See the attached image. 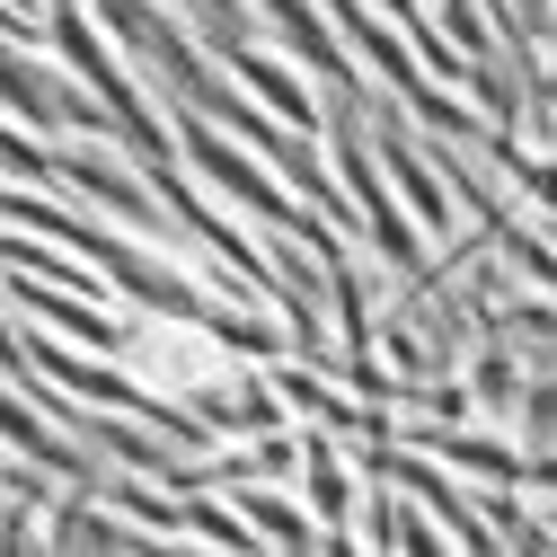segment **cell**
Wrapping results in <instances>:
<instances>
[{"label":"cell","mask_w":557,"mask_h":557,"mask_svg":"<svg viewBox=\"0 0 557 557\" xmlns=\"http://www.w3.org/2000/svg\"><path fill=\"white\" fill-rule=\"evenodd\" d=\"M53 513H62V522H45V531H36V548H151V531H124V522H107L89 486H81V496H62Z\"/></svg>","instance_id":"obj_11"},{"label":"cell","mask_w":557,"mask_h":557,"mask_svg":"<svg viewBox=\"0 0 557 557\" xmlns=\"http://www.w3.org/2000/svg\"><path fill=\"white\" fill-rule=\"evenodd\" d=\"M18 274V265H10ZM10 301L27 310V319H45L53 336H72V345H89V355H115V319L107 310H89V293H72V284H45V274H18V284H10Z\"/></svg>","instance_id":"obj_9"},{"label":"cell","mask_w":557,"mask_h":557,"mask_svg":"<svg viewBox=\"0 0 557 557\" xmlns=\"http://www.w3.org/2000/svg\"><path fill=\"white\" fill-rule=\"evenodd\" d=\"M522 381H531V363L513 355V345H496V336H486V355H469V407L478 416H513V398H522Z\"/></svg>","instance_id":"obj_13"},{"label":"cell","mask_w":557,"mask_h":557,"mask_svg":"<svg viewBox=\"0 0 557 557\" xmlns=\"http://www.w3.org/2000/svg\"><path fill=\"white\" fill-rule=\"evenodd\" d=\"M186 398V416L203 434H265V425H284V398H274V381H248V372H203V381H186L177 389Z\"/></svg>","instance_id":"obj_6"},{"label":"cell","mask_w":557,"mask_h":557,"mask_svg":"<svg viewBox=\"0 0 557 557\" xmlns=\"http://www.w3.org/2000/svg\"><path fill=\"white\" fill-rule=\"evenodd\" d=\"M327 177L345 186V203H355V231H372V257L398 274L425 265V239H416L407 203L389 195V177L372 169V115H363V89H327Z\"/></svg>","instance_id":"obj_2"},{"label":"cell","mask_w":557,"mask_h":557,"mask_svg":"<svg viewBox=\"0 0 557 557\" xmlns=\"http://www.w3.org/2000/svg\"><path fill=\"white\" fill-rule=\"evenodd\" d=\"M0 443H18V451H27L45 478H62V486H98V478H107V460H98L89 443H72L45 407H18V389H0Z\"/></svg>","instance_id":"obj_7"},{"label":"cell","mask_w":557,"mask_h":557,"mask_svg":"<svg viewBox=\"0 0 557 557\" xmlns=\"http://www.w3.org/2000/svg\"><path fill=\"white\" fill-rule=\"evenodd\" d=\"M231 505L239 513H257L248 531L265 540V548H319V531L301 522V505L284 496V478H248V486H231Z\"/></svg>","instance_id":"obj_12"},{"label":"cell","mask_w":557,"mask_h":557,"mask_svg":"<svg viewBox=\"0 0 557 557\" xmlns=\"http://www.w3.org/2000/svg\"><path fill=\"white\" fill-rule=\"evenodd\" d=\"M45 10H53V0H45Z\"/></svg>","instance_id":"obj_16"},{"label":"cell","mask_w":557,"mask_h":557,"mask_svg":"<svg viewBox=\"0 0 557 557\" xmlns=\"http://www.w3.org/2000/svg\"><path fill=\"white\" fill-rule=\"evenodd\" d=\"M115 355H124L133 372H151V389H186V381H203V372H222L231 345L203 327V319L151 310V327H124V336H115Z\"/></svg>","instance_id":"obj_4"},{"label":"cell","mask_w":557,"mask_h":557,"mask_svg":"<svg viewBox=\"0 0 557 557\" xmlns=\"http://www.w3.org/2000/svg\"><path fill=\"white\" fill-rule=\"evenodd\" d=\"M0 222L45 231V239H62L72 257H81V239H89V222H81V213H62V203H45V195H18V186H0Z\"/></svg>","instance_id":"obj_14"},{"label":"cell","mask_w":557,"mask_h":557,"mask_svg":"<svg viewBox=\"0 0 557 557\" xmlns=\"http://www.w3.org/2000/svg\"><path fill=\"white\" fill-rule=\"evenodd\" d=\"M203 53H213L222 72H239V81L265 98V115H274V124H293V133H319V98H310V89H301V81H293L274 53H257L248 36H203Z\"/></svg>","instance_id":"obj_8"},{"label":"cell","mask_w":557,"mask_h":557,"mask_svg":"<svg viewBox=\"0 0 557 557\" xmlns=\"http://www.w3.org/2000/svg\"><path fill=\"white\" fill-rule=\"evenodd\" d=\"M372 107V143H381V177H389V195H407V222L416 231H460V203H451V186H443V169L425 160V133H416L398 107H381V98H363Z\"/></svg>","instance_id":"obj_3"},{"label":"cell","mask_w":557,"mask_h":557,"mask_svg":"<svg viewBox=\"0 0 557 557\" xmlns=\"http://www.w3.org/2000/svg\"><path fill=\"white\" fill-rule=\"evenodd\" d=\"M257 10L274 18V36L301 53V72H310L319 89H363V81H355V62H345V45H336V27L319 18V0H257Z\"/></svg>","instance_id":"obj_10"},{"label":"cell","mask_w":557,"mask_h":557,"mask_svg":"<svg viewBox=\"0 0 557 557\" xmlns=\"http://www.w3.org/2000/svg\"><path fill=\"white\" fill-rule=\"evenodd\" d=\"M372 548H443V522H416L407 496H372Z\"/></svg>","instance_id":"obj_15"},{"label":"cell","mask_w":557,"mask_h":557,"mask_svg":"<svg viewBox=\"0 0 557 557\" xmlns=\"http://www.w3.org/2000/svg\"><path fill=\"white\" fill-rule=\"evenodd\" d=\"M53 177L81 186L89 203H107V213H124L133 231H160V239H169V203H160L143 177H124L115 151H98V143H62V151H53Z\"/></svg>","instance_id":"obj_5"},{"label":"cell","mask_w":557,"mask_h":557,"mask_svg":"<svg viewBox=\"0 0 557 557\" xmlns=\"http://www.w3.org/2000/svg\"><path fill=\"white\" fill-rule=\"evenodd\" d=\"M169 143H177V160H186L203 186H222L239 213H257V231H284V239H301L310 257H336V248H345V239H336V222H327V213H310L301 195H284V186H274V177L248 160L239 133H222L213 115L177 107V133H169Z\"/></svg>","instance_id":"obj_1"}]
</instances>
